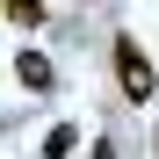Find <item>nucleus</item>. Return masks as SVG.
Instances as JSON below:
<instances>
[{
    "label": "nucleus",
    "mask_w": 159,
    "mask_h": 159,
    "mask_svg": "<svg viewBox=\"0 0 159 159\" xmlns=\"http://www.w3.org/2000/svg\"><path fill=\"white\" fill-rule=\"evenodd\" d=\"M15 72H22V87H29V94H51V87H58V72H51V58H43V51H22V58H15Z\"/></svg>",
    "instance_id": "f03ea898"
},
{
    "label": "nucleus",
    "mask_w": 159,
    "mask_h": 159,
    "mask_svg": "<svg viewBox=\"0 0 159 159\" xmlns=\"http://www.w3.org/2000/svg\"><path fill=\"white\" fill-rule=\"evenodd\" d=\"M72 138H80L72 123H51V130H43V152H51V159H65V152H72Z\"/></svg>",
    "instance_id": "7ed1b4c3"
},
{
    "label": "nucleus",
    "mask_w": 159,
    "mask_h": 159,
    "mask_svg": "<svg viewBox=\"0 0 159 159\" xmlns=\"http://www.w3.org/2000/svg\"><path fill=\"white\" fill-rule=\"evenodd\" d=\"M7 22H22V29H36V22H43V0H7Z\"/></svg>",
    "instance_id": "20e7f679"
},
{
    "label": "nucleus",
    "mask_w": 159,
    "mask_h": 159,
    "mask_svg": "<svg viewBox=\"0 0 159 159\" xmlns=\"http://www.w3.org/2000/svg\"><path fill=\"white\" fill-rule=\"evenodd\" d=\"M116 87H123V101H152L159 94V72L138 51V36H116Z\"/></svg>",
    "instance_id": "f257e3e1"
},
{
    "label": "nucleus",
    "mask_w": 159,
    "mask_h": 159,
    "mask_svg": "<svg viewBox=\"0 0 159 159\" xmlns=\"http://www.w3.org/2000/svg\"><path fill=\"white\" fill-rule=\"evenodd\" d=\"M94 159H116V138H101V145H94Z\"/></svg>",
    "instance_id": "39448f33"
}]
</instances>
